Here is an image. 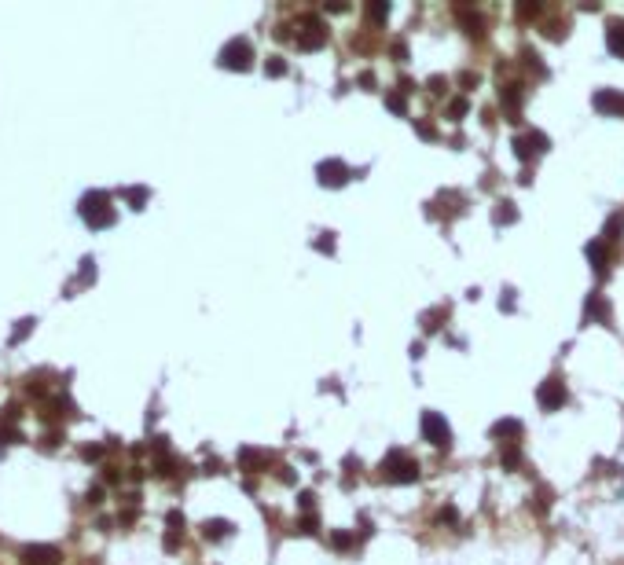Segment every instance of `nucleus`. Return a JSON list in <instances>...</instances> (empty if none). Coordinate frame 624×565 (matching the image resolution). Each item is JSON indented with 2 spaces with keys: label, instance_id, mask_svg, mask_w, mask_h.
Here are the masks:
<instances>
[{
  "label": "nucleus",
  "instance_id": "4",
  "mask_svg": "<svg viewBox=\"0 0 624 565\" xmlns=\"http://www.w3.org/2000/svg\"><path fill=\"white\" fill-rule=\"evenodd\" d=\"M250 62H253V48H250L246 37H232L220 48V67L224 70H250Z\"/></svg>",
  "mask_w": 624,
  "mask_h": 565
},
{
  "label": "nucleus",
  "instance_id": "14",
  "mask_svg": "<svg viewBox=\"0 0 624 565\" xmlns=\"http://www.w3.org/2000/svg\"><path fill=\"white\" fill-rule=\"evenodd\" d=\"M492 433H496V437H503L507 444H518V437H522V423H518V418H503V423H496V426H492Z\"/></svg>",
  "mask_w": 624,
  "mask_h": 565
},
{
  "label": "nucleus",
  "instance_id": "19",
  "mask_svg": "<svg viewBox=\"0 0 624 565\" xmlns=\"http://www.w3.org/2000/svg\"><path fill=\"white\" fill-rule=\"evenodd\" d=\"M500 459H503V466H507V470H518V463H522V456H518V444H507V448L500 451Z\"/></svg>",
  "mask_w": 624,
  "mask_h": 565
},
{
  "label": "nucleus",
  "instance_id": "5",
  "mask_svg": "<svg viewBox=\"0 0 624 565\" xmlns=\"http://www.w3.org/2000/svg\"><path fill=\"white\" fill-rule=\"evenodd\" d=\"M423 437L434 444V448H452V426L444 423V415L437 411H423Z\"/></svg>",
  "mask_w": 624,
  "mask_h": 565
},
{
  "label": "nucleus",
  "instance_id": "18",
  "mask_svg": "<svg viewBox=\"0 0 624 565\" xmlns=\"http://www.w3.org/2000/svg\"><path fill=\"white\" fill-rule=\"evenodd\" d=\"M390 11H393V8L386 4V0H375V4H367V19H371V22H386Z\"/></svg>",
  "mask_w": 624,
  "mask_h": 565
},
{
  "label": "nucleus",
  "instance_id": "23",
  "mask_svg": "<svg viewBox=\"0 0 624 565\" xmlns=\"http://www.w3.org/2000/svg\"><path fill=\"white\" fill-rule=\"evenodd\" d=\"M386 107L393 110V114H404V110H408V107H404V95H401V92H390V95H386Z\"/></svg>",
  "mask_w": 624,
  "mask_h": 565
},
{
  "label": "nucleus",
  "instance_id": "30",
  "mask_svg": "<svg viewBox=\"0 0 624 565\" xmlns=\"http://www.w3.org/2000/svg\"><path fill=\"white\" fill-rule=\"evenodd\" d=\"M437 521L444 525V521H456V507H444L441 514H437Z\"/></svg>",
  "mask_w": 624,
  "mask_h": 565
},
{
  "label": "nucleus",
  "instance_id": "25",
  "mask_svg": "<svg viewBox=\"0 0 624 565\" xmlns=\"http://www.w3.org/2000/svg\"><path fill=\"white\" fill-rule=\"evenodd\" d=\"M515 11H518V19H536V15H540V4L533 0V4H518Z\"/></svg>",
  "mask_w": 624,
  "mask_h": 565
},
{
  "label": "nucleus",
  "instance_id": "21",
  "mask_svg": "<svg viewBox=\"0 0 624 565\" xmlns=\"http://www.w3.org/2000/svg\"><path fill=\"white\" fill-rule=\"evenodd\" d=\"M463 114H467V100H463V95H456V100L448 103V118H452V121H459Z\"/></svg>",
  "mask_w": 624,
  "mask_h": 565
},
{
  "label": "nucleus",
  "instance_id": "6",
  "mask_svg": "<svg viewBox=\"0 0 624 565\" xmlns=\"http://www.w3.org/2000/svg\"><path fill=\"white\" fill-rule=\"evenodd\" d=\"M551 147V140L540 133V128H529V133H522L518 140H515V154L522 158V161H529L533 154H543Z\"/></svg>",
  "mask_w": 624,
  "mask_h": 565
},
{
  "label": "nucleus",
  "instance_id": "29",
  "mask_svg": "<svg viewBox=\"0 0 624 565\" xmlns=\"http://www.w3.org/2000/svg\"><path fill=\"white\" fill-rule=\"evenodd\" d=\"M29 327H34V319H22V327H15L11 342H19V338H26V334H29Z\"/></svg>",
  "mask_w": 624,
  "mask_h": 565
},
{
  "label": "nucleus",
  "instance_id": "16",
  "mask_svg": "<svg viewBox=\"0 0 624 565\" xmlns=\"http://www.w3.org/2000/svg\"><path fill=\"white\" fill-rule=\"evenodd\" d=\"M228 532H232V521H224V518H213V521L202 525V536L206 540H224Z\"/></svg>",
  "mask_w": 624,
  "mask_h": 565
},
{
  "label": "nucleus",
  "instance_id": "11",
  "mask_svg": "<svg viewBox=\"0 0 624 565\" xmlns=\"http://www.w3.org/2000/svg\"><path fill=\"white\" fill-rule=\"evenodd\" d=\"M606 48L624 59V19H610V26H606Z\"/></svg>",
  "mask_w": 624,
  "mask_h": 565
},
{
  "label": "nucleus",
  "instance_id": "13",
  "mask_svg": "<svg viewBox=\"0 0 624 565\" xmlns=\"http://www.w3.org/2000/svg\"><path fill=\"white\" fill-rule=\"evenodd\" d=\"M584 316L591 323H606V319H610V305H606V298L602 294H591L588 305H584Z\"/></svg>",
  "mask_w": 624,
  "mask_h": 565
},
{
  "label": "nucleus",
  "instance_id": "9",
  "mask_svg": "<svg viewBox=\"0 0 624 565\" xmlns=\"http://www.w3.org/2000/svg\"><path fill=\"white\" fill-rule=\"evenodd\" d=\"M22 565H59V551L48 543H26L22 547Z\"/></svg>",
  "mask_w": 624,
  "mask_h": 565
},
{
  "label": "nucleus",
  "instance_id": "20",
  "mask_svg": "<svg viewBox=\"0 0 624 565\" xmlns=\"http://www.w3.org/2000/svg\"><path fill=\"white\" fill-rule=\"evenodd\" d=\"M265 74H268V77H283V74H286V59L272 55V59L265 62Z\"/></svg>",
  "mask_w": 624,
  "mask_h": 565
},
{
  "label": "nucleus",
  "instance_id": "10",
  "mask_svg": "<svg viewBox=\"0 0 624 565\" xmlns=\"http://www.w3.org/2000/svg\"><path fill=\"white\" fill-rule=\"evenodd\" d=\"M591 103H595L599 114H617V118L624 114V95H620V92H613V88H599Z\"/></svg>",
  "mask_w": 624,
  "mask_h": 565
},
{
  "label": "nucleus",
  "instance_id": "33",
  "mask_svg": "<svg viewBox=\"0 0 624 565\" xmlns=\"http://www.w3.org/2000/svg\"><path fill=\"white\" fill-rule=\"evenodd\" d=\"M298 499H301V510H312V492H301Z\"/></svg>",
  "mask_w": 624,
  "mask_h": 565
},
{
  "label": "nucleus",
  "instance_id": "2",
  "mask_svg": "<svg viewBox=\"0 0 624 565\" xmlns=\"http://www.w3.org/2000/svg\"><path fill=\"white\" fill-rule=\"evenodd\" d=\"M382 477L393 481V484H411V481H419V459L404 456V451H390V456L382 459Z\"/></svg>",
  "mask_w": 624,
  "mask_h": 565
},
{
  "label": "nucleus",
  "instance_id": "24",
  "mask_svg": "<svg viewBox=\"0 0 624 565\" xmlns=\"http://www.w3.org/2000/svg\"><path fill=\"white\" fill-rule=\"evenodd\" d=\"M617 232H624V217L620 213H613L610 224H606V239H617Z\"/></svg>",
  "mask_w": 624,
  "mask_h": 565
},
{
  "label": "nucleus",
  "instance_id": "7",
  "mask_svg": "<svg viewBox=\"0 0 624 565\" xmlns=\"http://www.w3.org/2000/svg\"><path fill=\"white\" fill-rule=\"evenodd\" d=\"M536 404L543 411H558L566 404V385L558 382V378H547V382H540V390H536Z\"/></svg>",
  "mask_w": 624,
  "mask_h": 565
},
{
  "label": "nucleus",
  "instance_id": "15",
  "mask_svg": "<svg viewBox=\"0 0 624 565\" xmlns=\"http://www.w3.org/2000/svg\"><path fill=\"white\" fill-rule=\"evenodd\" d=\"M459 22L467 26V34H470V37H482V34H485V22H482V15H477V11H470V8H459Z\"/></svg>",
  "mask_w": 624,
  "mask_h": 565
},
{
  "label": "nucleus",
  "instance_id": "17",
  "mask_svg": "<svg viewBox=\"0 0 624 565\" xmlns=\"http://www.w3.org/2000/svg\"><path fill=\"white\" fill-rule=\"evenodd\" d=\"M492 217H496V224H515L518 220V209H515V202H500Z\"/></svg>",
  "mask_w": 624,
  "mask_h": 565
},
{
  "label": "nucleus",
  "instance_id": "28",
  "mask_svg": "<svg viewBox=\"0 0 624 565\" xmlns=\"http://www.w3.org/2000/svg\"><path fill=\"white\" fill-rule=\"evenodd\" d=\"M426 85H430V92H437V95H441V92L448 88V77H437V74H434V77L426 81Z\"/></svg>",
  "mask_w": 624,
  "mask_h": 565
},
{
  "label": "nucleus",
  "instance_id": "1",
  "mask_svg": "<svg viewBox=\"0 0 624 565\" xmlns=\"http://www.w3.org/2000/svg\"><path fill=\"white\" fill-rule=\"evenodd\" d=\"M77 213L88 228H107V224H114V209H110V195L107 191H88V195L77 202Z\"/></svg>",
  "mask_w": 624,
  "mask_h": 565
},
{
  "label": "nucleus",
  "instance_id": "8",
  "mask_svg": "<svg viewBox=\"0 0 624 565\" xmlns=\"http://www.w3.org/2000/svg\"><path fill=\"white\" fill-rule=\"evenodd\" d=\"M316 176H319V184L324 187H342L349 180V166L338 158H331V161H319L316 166Z\"/></svg>",
  "mask_w": 624,
  "mask_h": 565
},
{
  "label": "nucleus",
  "instance_id": "35",
  "mask_svg": "<svg viewBox=\"0 0 624 565\" xmlns=\"http://www.w3.org/2000/svg\"><path fill=\"white\" fill-rule=\"evenodd\" d=\"M393 55H397V59L404 62V59H408V48H404V44H393Z\"/></svg>",
  "mask_w": 624,
  "mask_h": 565
},
{
  "label": "nucleus",
  "instance_id": "12",
  "mask_svg": "<svg viewBox=\"0 0 624 565\" xmlns=\"http://www.w3.org/2000/svg\"><path fill=\"white\" fill-rule=\"evenodd\" d=\"M584 253H588V261H591V268H595V272H599V276H602V272H606V265H610V253H606V242H602V239H595V242H588V246H584Z\"/></svg>",
  "mask_w": 624,
  "mask_h": 565
},
{
  "label": "nucleus",
  "instance_id": "26",
  "mask_svg": "<svg viewBox=\"0 0 624 565\" xmlns=\"http://www.w3.org/2000/svg\"><path fill=\"white\" fill-rule=\"evenodd\" d=\"M503 103H507V107H518V103H522V92H518V85H507V92H503Z\"/></svg>",
  "mask_w": 624,
  "mask_h": 565
},
{
  "label": "nucleus",
  "instance_id": "34",
  "mask_svg": "<svg viewBox=\"0 0 624 565\" xmlns=\"http://www.w3.org/2000/svg\"><path fill=\"white\" fill-rule=\"evenodd\" d=\"M301 532H316V518H312V514H309L305 521H301Z\"/></svg>",
  "mask_w": 624,
  "mask_h": 565
},
{
  "label": "nucleus",
  "instance_id": "31",
  "mask_svg": "<svg viewBox=\"0 0 624 565\" xmlns=\"http://www.w3.org/2000/svg\"><path fill=\"white\" fill-rule=\"evenodd\" d=\"M316 250H327V253L334 250V239H331V232H327V239H319V242H316Z\"/></svg>",
  "mask_w": 624,
  "mask_h": 565
},
{
  "label": "nucleus",
  "instance_id": "27",
  "mask_svg": "<svg viewBox=\"0 0 624 565\" xmlns=\"http://www.w3.org/2000/svg\"><path fill=\"white\" fill-rule=\"evenodd\" d=\"M331 543L338 547V551H345V547L353 543V536H349V532H334V536H331Z\"/></svg>",
  "mask_w": 624,
  "mask_h": 565
},
{
  "label": "nucleus",
  "instance_id": "22",
  "mask_svg": "<svg viewBox=\"0 0 624 565\" xmlns=\"http://www.w3.org/2000/svg\"><path fill=\"white\" fill-rule=\"evenodd\" d=\"M125 195H129L133 209H143V202H147V187H129V191H125Z\"/></svg>",
  "mask_w": 624,
  "mask_h": 565
},
{
  "label": "nucleus",
  "instance_id": "3",
  "mask_svg": "<svg viewBox=\"0 0 624 565\" xmlns=\"http://www.w3.org/2000/svg\"><path fill=\"white\" fill-rule=\"evenodd\" d=\"M298 48L301 52H316V48L327 44V22L319 19V15H305V19L298 22Z\"/></svg>",
  "mask_w": 624,
  "mask_h": 565
},
{
  "label": "nucleus",
  "instance_id": "32",
  "mask_svg": "<svg viewBox=\"0 0 624 565\" xmlns=\"http://www.w3.org/2000/svg\"><path fill=\"white\" fill-rule=\"evenodd\" d=\"M415 128H419V136H423V140H434V128H430V125H423V121H419Z\"/></svg>",
  "mask_w": 624,
  "mask_h": 565
}]
</instances>
